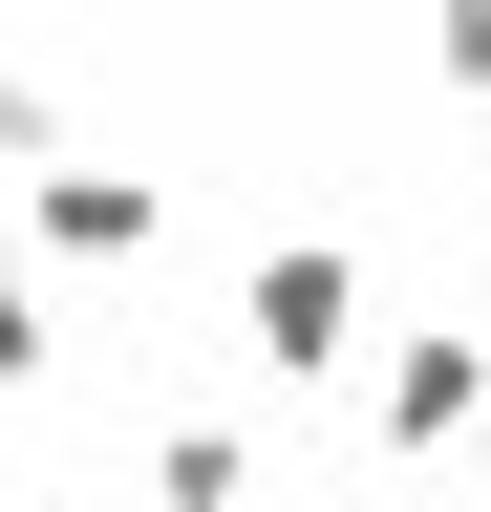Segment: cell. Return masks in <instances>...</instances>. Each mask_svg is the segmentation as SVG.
<instances>
[{
    "label": "cell",
    "instance_id": "cell-1",
    "mask_svg": "<svg viewBox=\"0 0 491 512\" xmlns=\"http://www.w3.org/2000/svg\"><path fill=\"white\" fill-rule=\"evenodd\" d=\"M0 235H22V256H65V278H150V235H171V192H150L129 150H43L22 192H0Z\"/></svg>",
    "mask_w": 491,
    "mask_h": 512
},
{
    "label": "cell",
    "instance_id": "cell-2",
    "mask_svg": "<svg viewBox=\"0 0 491 512\" xmlns=\"http://www.w3.org/2000/svg\"><path fill=\"white\" fill-rule=\"evenodd\" d=\"M235 363H257V384H342L363 363V256L342 235H278L257 278H235Z\"/></svg>",
    "mask_w": 491,
    "mask_h": 512
},
{
    "label": "cell",
    "instance_id": "cell-3",
    "mask_svg": "<svg viewBox=\"0 0 491 512\" xmlns=\"http://www.w3.org/2000/svg\"><path fill=\"white\" fill-rule=\"evenodd\" d=\"M470 406H491V342H470V320H427V342L363 363V427H385L406 470H427V448H470Z\"/></svg>",
    "mask_w": 491,
    "mask_h": 512
},
{
    "label": "cell",
    "instance_id": "cell-4",
    "mask_svg": "<svg viewBox=\"0 0 491 512\" xmlns=\"http://www.w3.org/2000/svg\"><path fill=\"white\" fill-rule=\"evenodd\" d=\"M235 491H257L235 427H150V512H235Z\"/></svg>",
    "mask_w": 491,
    "mask_h": 512
},
{
    "label": "cell",
    "instance_id": "cell-5",
    "mask_svg": "<svg viewBox=\"0 0 491 512\" xmlns=\"http://www.w3.org/2000/svg\"><path fill=\"white\" fill-rule=\"evenodd\" d=\"M0 384H65V342H43V256L0 235Z\"/></svg>",
    "mask_w": 491,
    "mask_h": 512
},
{
    "label": "cell",
    "instance_id": "cell-6",
    "mask_svg": "<svg viewBox=\"0 0 491 512\" xmlns=\"http://www.w3.org/2000/svg\"><path fill=\"white\" fill-rule=\"evenodd\" d=\"M43 150H65V86H43V64L0 43V171H43Z\"/></svg>",
    "mask_w": 491,
    "mask_h": 512
},
{
    "label": "cell",
    "instance_id": "cell-7",
    "mask_svg": "<svg viewBox=\"0 0 491 512\" xmlns=\"http://www.w3.org/2000/svg\"><path fill=\"white\" fill-rule=\"evenodd\" d=\"M427 64H449V86L491 107V0H427Z\"/></svg>",
    "mask_w": 491,
    "mask_h": 512
},
{
    "label": "cell",
    "instance_id": "cell-8",
    "mask_svg": "<svg viewBox=\"0 0 491 512\" xmlns=\"http://www.w3.org/2000/svg\"><path fill=\"white\" fill-rule=\"evenodd\" d=\"M470 470H491V406H470Z\"/></svg>",
    "mask_w": 491,
    "mask_h": 512
},
{
    "label": "cell",
    "instance_id": "cell-9",
    "mask_svg": "<svg viewBox=\"0 0 491 512\" xmlns=\"http://www.w3.org/2000/svg\"><path fill=\"white\" fill-rule=\"evenodd\" d=\"M470 299H491V235H470Z\"/></svg>",
    "mask_w": 491,
    "mask_h": 512
}]
</instances>
